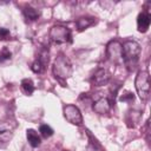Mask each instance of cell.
Segmentation results:
<instances>
[{
	"label": "cell",
	"mask_w": 151,
	"mask_h": 151,
	"mask_svg": "<svg viewBox=\"0 0 151 151\" xmlns=\"http://www.w3.org/2000/svg\"><path fill=\"white\" fill-rule=\"evenodd\" d=\"M120 100H122V101L132 103V101L134 100V94H133L132 92H129V91H126L124 94H122V96H120Z\"/></svg>",
	"instance_id": "18"
},
{
	"label": "cell",
	"mask_w": 151,
	"mask_h": 151,
	"mask_svg": "<svg viewBox=\"0 0 151 151\" xmlns=\"http://www.w3.org/2000/svg\"><path fill=\"white\" fill-rule=\"evenodd\" d=\"M65 151H68V150H65Z\"/></svg>",
	"instance_id": "21"
},
{
	"label": "cell",
	"mask_w": 151,
	"mask_h": 151,
	"mask_svg": "<svg viewBox=\"0 0 151 151\" xmlns=\"http://www.w3.org/2000/svg\"><path fill=\"white\" fill-rule=\"evenodd\" d=\"M150 22H151V17L149 13L146 12H142L138 14V18H137V27H138V31L142 32V33H145L149 27H150Z\"/></svg>",
	"instance_id": "10"
},
{
	"label": "cell",
	"mask_w": 151,
	"mask_h": 151,
	"mask_svg": "<svg viewBox=\"0 0 151 151\" xmlns=\"http://www.w3.org/2000/svg\"><path fill=\"white\" fill-rule=\"evenodd\" d=\"M111 110V103L107 98H99L93 103V111L98 114H105Z\"/></svg>",
	"instance_id": "9"
},
{
	"label": "cell",
	"mask_w": 151,
	"mask_h": 151,
	"mask_svg": "<svg viewBox=\"0 0 151 151\" xmlns=\"http://www.w3.org/2000/svg\"><path fill=\"white\" fill-rule=\"evenodd\" d=\"M72 64L66 55L60 53L53 63V74L58 79H67L72 76Z\"/></svg>",
	"instance_id": "2"
},
{
	"label": "cell",
	"mask_w": 151,
	"mask_h": 151,
	"mask_svg": "<svg viewBox=\"0 0 151 151\" xmlns=\"http://www.w3.org/2000/svg\"><path fill=\"white\" fill-rule=\"evenodd\" d=\"M85 151H100V147L96 142H90L88 145L86 146Z\"/></svg>",
	"instance_id": "19"
},
{
	"label": "cell",
	"mask_w": 151,
	"mask_h": 151,
	"mask_svg": "<svg viewBox=\"0 0 151 151\" xmlns=\"http://www.w3.org/2000/svg\"><path fill=\"white\" fill-rule=\"evenodd\" d=\"M50 38L55 44H68V42H72V33H71L70 28H67L65 26H61V25L53 26L50 29Z\"/></svg>",
	"instance_id": "4"
},
{
	"label": "cell",
	"mask_w": 151,
	"mask_h": 151,
	"mask_svg": "<svg viewBox=\"0 0 151 151\" xmlns=\"http://www.w3.org/2000/svg\"><path fill=\"white\" fill-rule=\"evenodd\" d=\"M9 35V31L6 28H0V39H7V37Z\"/></svg>",
	"instance_id": "20"
},
{
	"label": "cell",
	"mask_w": 151,
	"mask_h": 151,
	"mask_svg": "<svg viewBox=\"0 0 151 151\" xmlns=\"http://www.w3.org/2000/svg\"><path fill=\"white\" fill-rule=\"evenodd\" d=\"M106 54L109 59L113 63H122L123 61V55H122V44L117 40L111 41L107 47H106Z\"/></svg>",
	"instance_id": "6"
},
{
	"label": "cell",
	"mask_w": 151,
	"mask_h": 151,
	"mask_svg": "<svg viewBox=\"0 0 151 151\" xmlns=\"http://www.w3.org/2000/svg\"><path fill=\"white\" fill-rule=\"evenodd\" d=\"M11 55H12V53L9 52V50L8 48H2L1 51H0V63H4V61H6V60H9L11 59Z\"/></svg>",
	"instance_id": "17"
},
{
	"label": "cell",
	"mask_w": 151,
	"mask_h": 151,
	"mask_svg": "<svg viewBox=\"0 0 151 151\" xmlns=\"http://www.w3.org/2000/svg\"><path fill=\"white\" fill-rule=\"evenodd\" d=\"M39 132L41 133V136H42L44 138H48V137H51V136L54 133L53 129H52L51 126H48L47 124H42V125H40V127H39Z\"/></svg>",
	"instance_id": "15"
},
{
	"label": "cell",
	"mask_w": 151,
	"mask_h": 151,
	"mask_svg": "<svg viewBox=\"0 0 151 151\" xmlns=\"http://www.w3.org/2000/svg\"><path fill=\"white\" fill-rule=\"evenodd\" d=\"M21 90L24 91L25 94L31 96L34 92V84L32 81V79L29 78H25L21 80Z\"/></svg>",
	"instance_id": "12"
},
{
	"label": "cell",
	"mask_w": 151,
	"mask_h": 151,
	"mask_svg": "<svg viewBox=\"0 0 151 151\" xmlns=\"http://www.w3.org/2000/svg\"><path fill=\"white\" fill-rule=\"evenodd\" d=\"M110 79H111V74L106 68H98L92 77V83L96 86H103L106 85L110 81Z\"/></svg>",
	"instance_id": "7"
},
{
	"label": "cell",
	"mask_w": 151,
	"mask_h": 151,
	"mask_svg": "<svg viewBox=\"0 0 151 151\" xmlns=\"http://www.w3.org/2000/svg\"><path fill=\"white\" fill-rule=\"evenodd\" d=\"M134 86L139 98L142 100H146L150 94V76L147 71L138 72L134 80Z\"/></svg>",
	"instance_id": "3"
},
{
	"label": "cell",
	"mask_w": 151,
	"mask_h": 151,
	"mask_svg": "<svg viewBox=\"0 0 151 151\" xmlns=\"http://www.w3.org/2000/svg\"><path fill=\"white\" fill-rule=\"evenodd\" d=\"M64 117L65 119L73 124V125H81L83 124V116H81V112L80 110L76 106V105H66L64 106Z\"/></svg>",
	"instance_id": "5"
},
{
	"label": "cell",
	"mask_w": 151,
	"mask_h": 151,
	"mask_svg": "<svg viewBox=\"0 0 151 151\" xmlns=\"http://www.w3.org/2000/svg\"><path fill=\"white\" fill-rule=\"evenodd\" d=\"M93 22H94V18H85V17H83V18H79L76 24H77L78 29L83 31V29L87 28L88 26H91Z\"/></svg>",
	"instance_id": "14"
},
{
	"label": "cell",
	"mask_w": 151,
	"mask_h": 151,
	"mask_svg": "<svg viewBox=\"0 0 151 151\" xmlns=\"http://www.w3.org/2000/svg\"><path fill=\"white\" fill-rule=\"evenodd\" d=\"M45 66H46V65H45L41 60L37 59V60L32 64L31 68H32V71H33L34 73H42V72H44V70H45Z\"/></svg>",
	"instance_id": "16"
},
{
	"label": "cell",
	"mask_w": 151,
	"mask_h": 151,
	"mask_svg": "<svg viewBox=\"0 0 151 151\" xmlns=\"http://www.w3.org/2000/svg\"><path fill=\"white\" fill-rule=\"evenodd\" d=\"M140 46L134 40H127L122 45V55L123 61L126 65L129 71L134 70L137 66L139 55H140Z\"/></svg>",
	"instance_id": "1"
},
{
	"label": "cell",
	"mask_w": 151,
	"mask_h": 151,
	"mask_svg": "<svg viewBox=\"0 0 151 151\" xmlns=\"http://www.w3.org/2000/svg\"><path fill=\"white\" fill-rule=\"evenodd\" d=\"M14 124H12L9 120H0V140L8 142L13 137V130Z\"/></svg>",
	"instance_id": "8"
},
{
	"label": "cell",
	"mask_w": 151,
	"mask_h": 151,
	"mask_svg": "<svg viewBox=\"0 0 151 151\" xmlns=\"http://www.w3.org/2000/svg\"><path fill=\"white\" fill-rule=\"evenodd\" d=\"M24 15H25L27 19L34 21V20H37V19L40 17V12H39L38 9H35L34 7H32V6H26V7L24 8Z\"/></svg>",
	"instance_id": "13"
},
{
	"label": "cell",
	"mask_w": 151,
	"mask_h": 151,
	"mask_svg": "<svg viewBox=\"0 0 151 151\" xmlns=\"http://www.w3.org/2000/svg\"><path fill=\"white\" fill-rule=\"evenodd\" d=\"M26 137H27V140H28V143H29V145L32 147H38L40 145V143H41L38 132L35 130H33V129H28L26 131Z\"/></svg>",
	"instance_id": "11"
}]
</instances>
